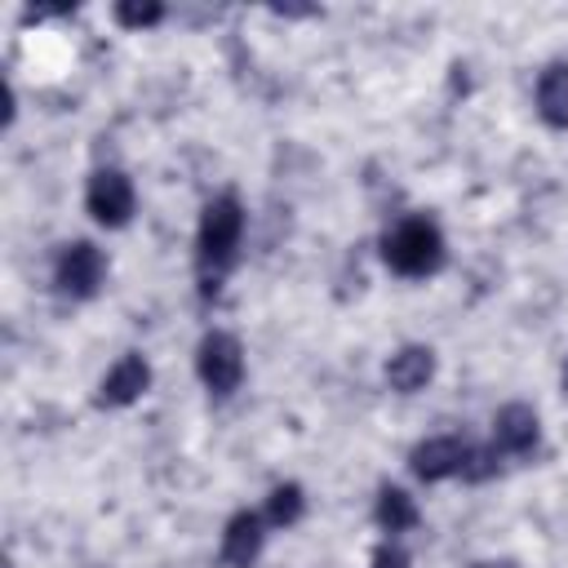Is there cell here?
Returning <instances> with one entry per match:
<instances>
[{
	"label": "cell",
	"mask_w": 568,
	"mask_h": 568,
	"mask_svg": "<svg viewBox=\"0 0 568 568\" xmlns=\"http://www.w3.org/2000/svg\"><path fill=\"white\" fill-rule=\"evenodd\" d=\"M382 257L399 275H430L444 262V235L435 231V222L408 217L382 240Z\"/></svg>",
	"instance_id": "cell-1"
},
{
	"label": "cell",
	"mask_w": 568,
	"mask_h": 568,
	"mask_svg": "<svg viewBox=\"0 0 568 568\" xmlns=\"http://www.w3.org/2000/svg\"><path fill=\"white\" fill-rule=\"evenodd\" d=\"M240 231H244V213H240V200L222 195L204 209L200 217V257L213 262V266H226L235 244H240Z\"/></svg>",
	"instance_id": "cell-2"
},
{
	"label": "cell",
	"mask_w": 568,
	"mask_h": 568,
	"mask_svg": "<svg viewBox=\"0 0 568 568\" xmlns=\"http://www.w3.org/2000/svg\"><path fill=\"white\" fill-rule=\"evenodd\" d=\"M195 368H200V382L213 390V395H231L244 377V351L231 333H209L200 342V355H195Z\"/></svg>",
	"instance_id": "cell-3"
},
{
	"label": "cell",
	"mask_w": 568,
	"mask_h": 568,
	"mask_svg": "<svg viewBox=\"0 0 568 568\" xmlns=\"http://www.w3.org/2000/svg\"><path fill=\"white\" fill-rule=\"evenodd\" d=\"M84 204H89V213H93L102 226H124V222H129V213H133V186H129V178H124V173L102 169V173H93V178H89Z\"/></svg>",
	"instance_id": "cell-4"
},
{
	"label": "cell",
	"mask_w": 568,
	"mask_h": 568,
	"mask_svg": "<svg viewBox=\"0 0 568 568\" xmlns=\"http://www.w3.org/2000/svg\"><path fill=\"white\" fill-rule=\"evenodd\" d=\"M58 284H62V293H71V297H89V293L102 284V253H98L89 240L67 244L62 257H58Z\"/></svg>",
	"instance_id": "cell-5"
},
{
	"label": "cell",
	"mask_w": 568,
	"mask_h": 568,
	"mask_svg": "<svg viewBox=\"0 0 568 568\" xmlns=\"http://www.w3.org/2000/svg\"><path fill=\"white\" fill-rule=\"evenodd\" d=\"M466 453H470V448H466L462 439H453V435L422 439V444L413 448V475L426 479V484H439V479H448V475H462Z\"/></svg>",
	"instance_id": "cell-6"
},
{
	"label": "cell",
	"mask_w": 568,
	"mask_h": 568,
	"mask_svg": "<svg viewBox=\"0 0 568 568\" xmlns=\"http://www.w3.org/2000/svg\"><path fill=\"white\" fill-rule=\"evenodd\" d=\"M146 386H151V368H146V359H142V355H124V359L102 377L98 404H106V408H124V404H133Z\"/></svg>",
	"instance_id": "cell-7"
},
{
	"label": "cell",
	"mask_w": 568,
	"mask_h": 568,
	"mask_svg": "<svg viewBox=\"0 0 568 568\" xmlns=\"http://www.w3.org/2000/svg\"><path fill=\"white\" fill-rule=\"evenodd\" d=\"M493 439L501 453H528L537 444V413L524 404H506L493 422Z\"/></svg>",
	"instance_id": "cell-8"
},
{
	"label": "cell",
	"mask_w": 568,
	"mask_h": 568,
	"mask_svg": "<svg viewBox=\"0 0 568 568\" xmlns=\"http://www.w3.org/2000/svg\"><path fill=\"white\" fill-rule=\"evenodd\" d=\"M537 115L550 129H568V62H550L537 80Z\"/></svg>",
	"instance_id": "cell-9"
},
{
	"label": "cell",
	"mask_w": 568,
	"mask_h": 568,
	"mask_svg": "<svg viewBox=\"0 0 568 568\" xmlns=\"http://www.w3.org/2000/svg\"><path fill=\"white\" fill-rule=\"evenodd\" d=\"M430 373H435L430 346H404V351L390 355V364H386V382H390L395 390H404V395L422 390V386L430 382Z\"/></svg>",
	"instance_id": "cell-10"
},
{
	"label": "cell",
	"mask_w": 568,
	"mask_h": 568,
	"mask_svg": "<svg viewBox=\"0 0 568 568\" xmlns=\"http://www.w3.org/2000/svg\"><path fill=\"white\" fill-rule=\"evenodd\" d=\"M257 550H262V519L244 510V515H235V519L226 524V537H222V555H226L231 564H248Z\"/></svg>",
	"instance_id": "cell-11"
},
{
	"label": "cell",
	"mask_w": 568,
	"mask_h": 568,
	"mask_svg": "<svg viewBox=\"0 0 568 568\" xmlns=\"http://www.w3.org/2000/svg\"><path fill=\"white\" fill-rule=\"evenodd\" d=\"M377 524H382L386 532H404V528H413V524H417V506H413V497H408L404 488H382V497H377Z\"/></svg>",
	"instance_id": "cell-12"
},
{
	"label": "cell",
	"mask_w": 568,
	"mask_h": 568,
	"mask_svg": "<svg viewBox=\"0 0 568 568\" xmlns=\"http://www.w3.org/2000/svg\"><path fill=\"white\" fill-rule=\"evenodd\" d=\"M297 515H302V488L297 484H280L271 493V501H266V519L275 528H288V524H297Z\"/></svg>",
	"instance_id": "cell-13"
},
{
	"label": "cell",
	"mask_w": 568,
	"mask_h": 568,
	"mask_svg": "<svg viewBox=\"0 0 568 568\" xmlns=\"http://www.w3.org/2000/svg\"><path fill=\"white\" fill-rule=\"evenodd\" d=\"M115 18L124 27H155L164 18V9L160 4H115Z\"/></svg>",
	"instance_id": "cell-14"
},
{
	"label": "cell",
	"mask_w": 568,
	"mask_h": 568,
	"mask_svg": "<svg viewBox=\"0 0 568 568\" xmlns=\"http://www.w3.org/2000/svg\"><path fill=\"white\" fill-rule=\"evenodd\" d=\"M493 466H497V462H493V453H484V448H470V453H466V466H462V475H466V479H484V475H493Z\"/></svg>",
	"instance_id": "cell-15"
},
{
	"label": "cell",
	"mask_w": 568,
	"mask_h": 568,
	"mask_svg": "<svg viewBox=\"0 0 568 568\" xmlns=\"http://www.w3.org/2000/svg\"><path fill=\"white\" fill-rule=\"evenodd\" d=\"M373 568H408V555H404L399 546H390V541H386V546H377V550H373Z\"/></svg>",
	"instance_id": "cell-16"
},
{
	"label": "cell",
	"mask_w": 568,
	"mask_h": 568,
	"mask_svg": "<svg viewBox=\"0 0 568 568\" xmlns=\"http://www.w3.org/2000/svg\"><path fill=\"white\" fill-rule=\"evenodd\" d=\"M479 568H515V564H479Z\"/></svg>",
	"instance_id": "cell-17"
},
{
	"label": "cell",
	"mask_w": 568,
	"mask_h": 568,
	"mask_svg": "<svg viewBox=\"0 0 568 568\" xmlns=\"http://www.w3.org/2000/svg\"><path fill=\"white\" fill-rule=\"evenodd\" d=\"M564 390H568V359H564Z\"/></svg>",
	"instance_id": "cell-18"
}]
</instances>
